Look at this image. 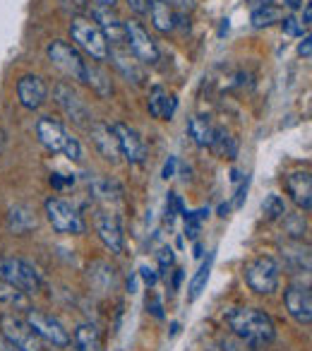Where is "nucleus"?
<instances>
[{
    "mask_svg": "<svg viewBox=\"0 0 312 351\" xmlns=\"http://www.w3.org/2000/svg\"><path fill=\"white\" fill-rule=\"evenodd\" d=\"M231 332L235 337H240L243 341L255 346H262L274 341L276 337V325L274 320L259 308H233V311L226 315Z\"/></svg>",
    "mask_w": 312,
    "mask_h": 351,
    "instance_id": "nucleus-1",
    "label": "nucleus"
},
{
    "mask_svg": "<svg viewBox=\"0 0 312 351\" xmlns=\"http://www.w3.org/2000/svg\"><path fill=\"white\" fill-rule=\"evenodd\" d=\"M70 36L94 63H106L108 60V41L103 36L101 27L92 17L75 15L73 22H70Z\"/></svg>",
    "mask_w": 312,
    "mask_h": 351,
    "instance_id": "nucleus-2",
    "label": "nucleus"
},
{
    "mask_svg": "<svg viewBox=\"0 0 312 351\" xmlns=\"http://www.w3.org/2000/svg\"><path fill=\"white\" fill-rule=\"evenodd\" d=\"M245 282L255 293H262V296L274 293L278 289V282H281V265L269 255L250 260L245 265Z\"/></svg>",
    "mask_w": 312,
    "mask_h": 351,
    "instance_id": "nucleus-3",
    "label": "nucleus"
},
{
    "mask_svg": "<svg viewBox=\"0 0 312 351\" xmlns=\"http://www.w3.org/2000/svg\"><path fill=\"white\" fill-rule=\"evenodd\" d=\"M0 335L17 346L20 351H44V339L31 330L25 317L15 313H3L0 315Z\"/></svg>",
    "mask_w": 312,
    "mask_h": 351,
    "instance_id": "nucleus-4",
    "label": "nucleus"
},
{
    "mask_svg": "<svg viewBox=\"0 0 312 351\" xmlns=\"http://www.w3.org/2000/svg\"><path fill=\"white\" fill-rule=\"evenodd\" d=\"M46 56H49L51 65L58 68L65 77L75 80V82H84V63L87 60L68 41H51L49 49H46Z\"/></svg>",
    "mask_w": 312,
    "mask_h": 351,
    "instance_id": "nucleus-5",
    "label": "nucleus"
},
{
    "mask_svg": "<svg viewBox=\"0 0 312 351\" xmlns=\"http://www.w3.org/2000/svg\"><path fill=\"white\" fill-rule=\"evenodd\" d=\"M46 217H49L51 226H53L58 234H84L87 224H84L82 215L75 210L70 202L60 200V197H49L46 200Z\"/></svg>",
    "mask_w": 312,
    "mask_h": 351,
    "instance_id": "nucleus-6",
    "label": "nucleus"
},
{
    "mask_svg": "<svg viewBox=\"0 0 312 351\" xmlns=\"http://www.w3.org/2000/svg\"><path fill=\"white\" fill-rule=\"evenodd\" d=\"M122 27H125V41H127L130 53L135 56L142 65L159 63V46H156V41L149 36V32L142 27V22L127 20V22H122Z\"/></svg>",
    "mask_w": 312,
    "mask_h": 351,
    "instance_id": "nucleus-7",
    "label": "nucleus"
},
{
    "mask_svg": "<svg viewBox=\"0 0 312 351\" xmlns=\"http://www.w3.org/2000/svg\"><path fill=\"white\" fill-rule=\"evenodd\" d=\"M0 279L15 284L22 291L36 293L41 289V277L34 269V265H29L22 258H3V265H0Z\"/></svg>",
    "mask_w": 312,
    "mask_h": 351,
    "instance_id": "nucleus-8",
    "label": "nucleus"
},
{
    "mask_svg": "<svg viewBox=\"0 0 312 351\" xmlns=\"http://www.w3.org/2000/svg\"><path fill=\"white\" fill-rule=\"evenodd\" d=\"M25 320L29 322L31 330H34L44 341H51V344H55V346H70L73 344V337H70V332L63 327V322L55 320V317L49 315V313L29 308Z\"/></svg>",
    "mask_w": 312,
    "mask_h": 351,
    "instance_id": "nucleus-9",
    "label": "nucleus"
},
{
    "mask_svg": "<svg viewBox=\"0 0 312 351\" xmlns=\"http://www.w3.org/2000/svg\"><path fill=\"white\" fill-rule=\"evenodd\" d=\"M53 101L63 108V113L79 128H89L92 125V113H89L87 104L79 99V94L73 89V84L58 82L53 87Z\"/></svg>",
    "mask_w": 312,
    "mask_h": 351,
    "instance_id": "nucleus-10",
    "label": "nucleus"
},
{
    "mask_svg": "<svg viewBox=\"0 0 312 351\" xmlns=\"http://www.w3.org/2000/svg\"><path fill=\"white\" fill-rule=\"evenodd\" d=\"M113 132L118 137V147H120V156L130 164H144L146 161V145L142 135L127 123H113Z\"/></svg>",
    "mask_w": 312,
    "mask_h": 351,
    "instance_id": "nucleus-11",
    "label": "nucleus"
},
{
    "mask_svg": "<svg viewBox=\"0 0 312 351\" xmlns=\"http://www.w3.org/2000/svg\"><path fill=\"white\" fill-rule=\"evenodd\" d=\"M108 60L116 65V70L127 80V82H132L135 87H142V84H144V80H146L144 65L130 53L127 46H111V49H108Z\"/></svg>",
    "mask_w": 312,
    "mask_h": 351,
    "instance_id": "nucleus-12",
    "label": "nucleus"
},
{
    "mask_svg": "<svg viewBox=\"0 0 312 351\" xmlns=\"http://www.w3.org/2000/svg\"><path fill=\"white\" fill-rule=\"evenodd\" d=\"M89 140H92V145L96 147V152L106 161H111V164L120 161V147H118V137L113 132V125H108L103 121H94L89 125Z\"/></svg>",
    "mask_w": 312,
    "mask_h": 351,
    "instance_id": "nucleus-13",
    "label": "nucleus"
},
{
    "mask_svg": "<svg viewBox=\"0 0 312 351\" xmlns=\"http://www.w3.org/2000/svg\"><path fill=\"white\" fill-rule=\"evenodd\" d=\"M283 303L286 311L291 313L293 320H298L300 325H310L312 322V293L307 287L293 284L283 291Z\"/></svg>",
    "mask_w": 312,
    "mask_h": 351,
    "instance_id": "nucleus-14",
    "label": "nucleus"
},
{
    "mask_svg": "<svg viewBox=\"0 0 312 351\" xmlns=\"http://www.w3.org/2000/svg\"><path fill=\"white\" fill-rule=\"evenodd\" d=\"M17 99L27 111H36L46 104L49 99V87H46L44 77L39 75H25L17 80Z\"/></svg>",
    "mask_w": 312,
    "mask_h": 351,
    "instance_id": "nucleus-15",
    "label": "nucleus"
},
{
    "mask_svg": "<svg viewBox=\"0 0 312 351\" xmlns=\"http://www.w3.org/2000/svg\"><path fill=\"white\" fill-rule=\"evenodd\" d=\"M92 15H94L92 20L101 27L103 36H106L108 49H111V46H127L125 27H122V22L118 20V15L113 12V8H103L96 3V5L92 8Z\"/></svg>",
    "mask_w": 312,
    "mask_h": 351,
    "instance_id": "nucleus-16",
    "label": "nucleus"
},
{
    "mask_svg": "<svg viewBox=\"0 0 312 351\" xmlns=\"http://www.w3.org/2000/svg\"><path fill=\"white\" fill-rule=\"evenodd\" d=\"M96 234L101 239V243L106 245L111 253L120 255L122 248H125V236H122V226L120 219L111 212H101L96 217Z\"/></svg>",
    "mask_w": 312,
    "mask_h": 351,
    "instance_id": "nucleus-17",
    "label": "nucleus"
},
{
    "mask_svg": "<svg viewBox=\"0 0 312 351\" xmlns=\"http://www.w3.org/2000/svg\"><path fill=\"white\" fill-rule=\"evenodd\" d=\"M36 137H39V142L46 147L49 152H53V154H58V152L65 149V145H68L70 135L65 132V128L60 125L58 121H53L51 116H44L36 121Z\"/></svg>",
    "mask_w": 312,
    "mask_h": 351,
    "instance_id": "nucleus-18",
    "label": "nucleus"
},
{
    "mask_svg": "<svg viewBox=\"0 0 312 351\" xmlns=\"http://www.w3.org/2000/svg\"><path fill=\"white\" fill-rule=\"evenodd\" d=\"M286 191L291 200L296 202L300 210L310 212L312 207V176L310 171H293L286 176Z\"/></svg>",
    "mask_w": 312,
    "mask_h": 351,
    "instance_id": "nucleus-19",
    "label": "nucleus"
},
{
    "mask_svg": "<svg viewBox=\"0 0 312 351\" xmlns=\"http://www.w3.org/2000/svg\"><path fill=\"white\" fill-rule=\"evenodd\" d=\"M151 118H159V121H171L173 113L178 108V99L173 94H168L164 87H151L149 101H146Z\"/></svg>",
    "mask_w": 312,
    "mask_h": 351,
    "instance_id": "nucleus-20",
    "label": "nucleus"
},
{
    "mask_svg": "<svg viewBox=\"0 0 312 351\" xmlns=\"http://www.w3.org/2000/svg\"><path fill=\"white\" fill-rule=\"evenodd\" d=\"M84 84H89L99 99L113 97V82L99 63H84Z\"/></svg>",
    "mask_w": 312,
    "mask_h": 351,
    "instance_id": "nucleus-21",
    "label": "nucleus"
},
{
    "mask_svg": "<svg viewBox=\"0 0 312 351\" xmlns=\"http://www.w3.org/2000/svg\"><path fill=\"white\" fill-rule=\"evenodd\" d=\"M8 229L15 236H27L36 229V217L27 205H15L8 212Z\"/></svg>",
    "mask_w": 312,
    "mask_h": 351,
    "instance_id": "nucleus-22",
    "label": "nucleus"
},
{
    "mask_svg": "<svg viewBox=\"0 0 312 351\" xmlns=\"http://www.w3.org/2000/svg\"><path fill=\"white\" fill-rule=\"evenodd\" d=\"M149 17L161 34H171L176 29V12L166 0H149Z\"/></svg>",
    "mask_w": 312,
    "mask_h": 351,
    "instance_id": "nucleus-23",
    "label": "nucleus"
},
{
    "mask_svg": "<svg viewBox=\"0 0 312 351\" xmlns=\"http://www.w3.org/2000/svg\"><path fill=\"white\" fill-rule=\"evenodd\" d=\"M187 132H190L192 142H195L197 147H211L214 135H216V125L207 116H192L190 121H187Z\"/></svg>",
    "mask_w": 312,
    "mask_h": 351,
    "instance_id": "nucleus-24",
    "label": "nucleus"
},
{
    "mask_svg": "<svg viewBox=\"0 0 312 351\" xmlns=\"http://www.w3.org/2000/svg\"><path fill=\"white\" fill-rule=\"evenodd\" d=\"M73 341L77 351H103L101 332L94 325H89V322H84V325H79L77 330H75Z\"/></svg>",
    "mask_w": 312,
    "mask_h": 351,
    "instance_id": "nucleus-25",
    "label": "nucleus"
},
{
    "mask_svg": "<svg viewBox=\"0 0 312 351\" xmlns=\"http://www.w3.org/2000/svg\"><path fill=\"white\" fill-rule=\"evenodd\" d=\"M0 301L5 303V306L15 308V311H29L31 308L29 293L22 291V289L15 287V284L5 282V279H0Z\"/></svg>",
    "mask_w": 312,
    "mask_h": 351,
    "instance_id": "nucleus-26",
    "label": "nucleus"
},
{
    "mask_svg": "<svg viewBox=\"0 0 312 351\" xmlns=\"http://www.w3.org/2000/svg\"><path fill=\"white\" fill-rule=\"evenodd\" d=\"M89 279H92V284L99 291H108V289H113V284H116V269L108 267L103 260H96V263H92V267H89Z\"/></svg>",
    "mask_w": 312,
    "mask_h": 351,
    "instance_id": "nucleus-27",
    "label": "nucleus"
},
{
    "mask_svg": "<svg viewBox=\"0 0 312 351\" xmlns=\"http://www.w3.org/2000/svg\"><path fill=\"white\" fill-rule=\"evenodd\" d=\"M209 149H214L221 159H235L238 156V140L231 132H226L224 128H216L214 142H211Z\"/></svg>",
    "mask_w": 312,
    "mask_h": 351,
    "instance_id": "nucleus-28",
    "label": "nucleus"
},
{
    "mask_svg": "<svg viewBox=\"0 0 312 351\" xmlns=\"http://www.w3.org/2000/svg\"><path fill=\"white\" fill-rule=\"evenodd\" d=\"M283 20V10L278 5H272V3H264V5H259L257 10H252V15H250V22H252V27H257V29H264V27L274 25V22H281Z\"/></svg>",
    "mask_w": 312,
    "mask_h": 351,
    "instance_id": "nucleus-29",
    "label": "nucleus"
},
{
    "mask_svg": "<svg viewBox=\"0 0 312 351\" xmlns=\"http://www.w3.org/2000/svg\"><path fill=\"white\" fill-rule=\"evenodd\" d=\"M211 263H214V253L207 255V260L202 263V267L197 269V274L192 277L190 287H187V301H197L200 293L205 291L207 282H209V272H211Z\"/></svg>",
    "mask_w": 312,
    "mask_h": 351,
    "instance_id": "nucleus-30",
    "label": "nucleus"
},
{
    "mask_svg": "<svg viewBox=\"0 0 312 351\" xmlns=\"http://www.w3.org/2000/svg\"><path fill=\"white\" fill-rule=\"evenodd\" d=\"M92 193L94 197H99V200H118L120 197V188L116 186L113 181H106V178H96V181L92 183Z\"/></svg>",
    "mask_w": 312,
    "mask_h": 351,
    "instance_id": "nucleus-31",
    "label": "nucleus"
},
{
    "mask_svg": "<svg viewBox=\"0 0 312 351\" xmlns=\"http://www.w3.org/2000/svg\"><path fill=\"white\" fill-rule=\"evenodd\" d=\"M262 212L269 221H278L286 217V205H283V200L278 195H269L267 200L262 202Z\"/></svg>",
    "mask_w": 312,
    "mask_h": 351,
    "instance_id": "nucleus-32",
    "label": "nucleus"
},
{
    "mask_svg": "<svg viewBox=\"0 0 312 351\" xmlns=\"http://www.w3.org/2000/svg\"><path fill=\"white\" fill-rule=\"evenodd\" d=\"M185 234L187 239H197L200 234V224L209 217V210H197V212H185Z\"/></svg>",
    "mask_w": 312,
    "mask_h": 351,
    "instance_id": "nucleus-33",
    "label": "nucleus"
},
{
    "mask_svg": "<svg viewBox=\"0 0 312 351\" xmlns=\"http://www.w3.org/2000/svg\"><path fill=\"white\" fill-rule=\"evenodd\" d=\"M173 263H176V255H173V248H161L159 250V269L161 272L159 274H166L168 272V267H173Z\"/></svg>",
    "mask_w": 312,
    "mask_h": 351,
    "instance_id": "nucleus-34",
    "label": "nucleus"
},
{
    "mask_svg": "<svg viewBox=\"0 0 312 351\" xmlns=\"http://www.w3.org/2000/svg\"><path fill=\"white\" fill-rule=\"evenodd\" d=\"M63 154L68 156L70 161H82V145H79L75 137H70L68 145H65V149H63Z\"/></svg>",
    "mask_w": 312,
    "mask_h": 351,
    "instance_id": "nucleus-35",
    "label": "nucleus"
},
{
    "mask_svg": "<svg viewBox=\"0 0 312 351\" xmlns=\"http://www.w3.org/2000/svg\"><path fill=\"white\" fill-rule=\"evenodd\" d=\"M281 27H283V32H286L288 36H302V25L296 20V17H283Z\"/></svg>",
    "mask_w": 312,
    "mask_h": 351,
    "instance_id": "nucleus-36",
    "label": "nucleus"
},
{
    "mask_svg": "<svg viewBox=\"0 0 312 351\" xmlns=\"http://www.w3.org/2000/svg\"><path fill=\"white\" fill-rule=\"evenodd\" d=\"M140 277H142V282H144L146 287H154V284L159 282V277H161V274L156 272L154 267H149V265H142V267H140Z\"/></svg>",
    "mask_w": 312,
    "mask_h": 351,
    "instance_id": "nucleus-37",
    "label": "nucleus"
},
{
    "mask_svg": "<svg viewBox=\"0 0 312 351\" xmlns=\"http://www.w3.org/2000/svg\"><path fill=\"white\" fill-rule=\"evenodd\" d=\"M146 311H149L156 320H164V306H161V301L154 296V293H151V296H146Z\"/></svg>",
    "mask_w": 312,
    "mask_h": 351,
    "instance_id": "nucleus-38",
    "label": "nucleus"
},
{
    "mask_svg": "<svg viewBox=\"0 0 312 351\" xmlns=\"http://www.w3.org/2000/svg\"><path fill=\"white\" fill-rule=\"evenodd\" d=\"M60 3H63L65 10L75 12V15H82V12L89 8V0H60Z\"/></svg>",
    "mask_w": 312,
    "mask_h": 351,
    "instance_id": "nucleus-39",
    "label": "nucleus"
},
{
    "mask_svg": "<svg viewBox=\"0 0 312 351\" xmlns=\"http://www.w3.org/2000/svg\"><path fill=\"white\" fill-rule=\"evenodd\" d=\"M127 5H130V10L135 12L137 17L149 15V0H127Z\"/></svg>",
    "mask_w": 312,
    "mask_h": 351,
    "instance_id": "nucleus-40",
    "label": "nucleus"
},
{
    "mask_svg": "<svg viewBox=\"0 0 312 351\" xmlns=\"http://www.w3.org/2000/svg\"><path fill=\"white\" fill-rule=\"evenodd\" d=\"M298 53H300L305 60L312 56V39H310V34L302 36V41H300V44H298Z\"/></svg>",
    "mask_w": 312,
    "mask_h": 351,
    "instance_id": "nucleus-41",
    "label": "nucleus"
},
{
    "mask_svg": "<svg viewBox=\"0 0 312 351\" xmlns=\"http://www.w3.org/2000/svg\"><path fill=\"white\" fill-rule=\"evenodd\" d=\"M176 166H178V159H176V156H168V161L164 164V171H161V176L166 178V181L176 176Z\"/></svg>",
    "mask_w": 312,
    "mask_h": 351,
    "instance_id": "nucleus-42",
    "label": "nucleus"
},
{
    "mask_svg": "<svg viewBox=\"0 0 312 351\" xmlns=\"http://www.w3.org/2000/svg\"><path fill=\"white\" fill-rule=\"evenodd\" d=\"M248 186H250V176H245V178H243V183H240V188H238V193H235V200H233V205H235V207H240V205H243V200H245V193H248Z\"/></svg>",
    "mask_w": 312,
    "mask_h": 351,
    "instance_id": "nucleus-43",
    "label": "nucleus"
},
{
    "mask_svg": "<svg viewBox=\"0 0 312 351\" xmlns=\"http://www.w3.org/2000/svg\"><path fill=\"white\" fill-rule=\"evenodd\" d=\"M168 5H178L183 12L185 10H195V5H197V0H166Z\"/></svg>",
    "mask_w": 312,
    "mask_h": 351,
    "instance_id": "nucleus-44",
    "label": "nucleus"
},
{
    "mask_svg": "<svg viewBox=\"0 0 312 351\" xmlns=\"http://www.w3.org/2000/svg\"><path fill=\"white\" fill-rule=\"evenodd\" d=\"M70 183H75L73 178H63L60 173L51 176V186H53V188H65V186H70Z\"/></svg>",
    "mask_w": 312,
    "mask_h": 351,
    "instance_id": "nucleus-45",
    "label": "nucleus"
},
{
    "mask_svg": "<svg viewBox=\"0 0 312 351\" xmlns=\"http://www.w3.org/2000/svg\"><path fill=\"white\" fill-rule=\"evenodd\" d=\"M300 25L305 27V29L312 25V5H310V3H305V10H302V20H300Z\"/></svg>",
    "mask_w": 312,
    "mask_h": 351,
    "instance_id": "nucleus-46",
    "label": "nucleus"
},
{
    "mask_svg": "<svg viewBox=\"0 0 312 351\" xmlns=\"http://www.w3.org/2000/svg\"><path fill=\"white\" fill-rule=\"evenodd\" d=\"M0 351H20V349H17V346L12 344V341H8L5 337L0 335Z\"/></svg>",
    "mask_w": 312,
    "mask_h": 351,
    "instance_id": "nucleus-47",
    "label": "nucleus"
},
{
    "mask_svg": "<svg viewBox=\"0 0 312 351\" xmlns=\"http://www.w3.org/2000/svg\"><path fill=\"white\" fill-rule=\"evenodd\" d=\"M283 5H286L288 10H298V8H302V0H283Z\"/></svg>",
    "mask_w": 312,
    "mask_h": 351,
    "instance_id": "nucleus-48",
    "label": "nucleus"
},
{
    "mask_svg": "<svg viewBox=\"0 0 312 351\" xmlns=\"http://www.w3.org/2000/svg\"><path fill=\"white\" fill-rule=\"evenodd\" d=\"M99 5H103V8H116V3L118 0H96Z\"/></svg>",
    "mask_w": 312,
    "mask_h": 351,
    "instance_id": "nucleus-49",
    "label": "nucleus"
},
{
    "mask_svg": "<svg viewBox=\"0 0 312 351\" xmlns=\"http://www.w3.org/2000/svg\"><path fill=\"white\" fill-rule=\"evenodd\" d=\"M181 282H183V269H178V274H176V282H173V289H181Z\"/></svg>",
    "mask_w": 312,
    "mask_h": 351,
    "instance_id": "nucleus-50",
    "label": "nucleus"
},
{
    "mask_svg": "<svg viewBox=\"0 0 312 351\" xmlns=\"http://www.w3.org/2000/svg\"><path fill=\"white\" fill-rule=\"evenodd\" d=\"M240 181V173H238V169H233L231 171V183H238Z\"/></svg>",
    "mask_w": 312,
    "mask_h": 351,
    "instance_id": "nucleus-51",
    "label": "nucleus"
},
{
    "mask_svg": "<svg viewBox=\"0 0 312 351\" xmlns=\"http://www.w3.org/2000/svg\"><path fill=\"white\" fill-rule=\"evenodd\" d=\"M229 212H231V205H221V207H219V215H221V217H226Z\"/></svg>",
    "mask_w": 312,
    "mask_h": 351,
    "instance_id": "nucleus-52",
    "label": "nucleus"
},
{
    "mask_svg": "<svg viewBox=\"0 0 312 351\" xmlns=\"http://www.w3.org/2000/svg\"><path fill=\"white\" fill-rule=\"evenodd\" d=\"M0 265H3V258H0Z\"/></svg>",
    "mask_w": 312,
    "mask_h": 351,
    "instance_id": "nucleus-53",
    "label": "nucleus"
},
{
    "mask_svg": "<svg viewBox=\"0 0 312 351\" xmlns=\"http://www.w3.org/2000/svg\"><path fill=\"white\" fill-rule=\"evenodd\" d=\"M250 3H252V0H250Z\"/></svg>",
    "mask_w": 312,
    "mask_h": 351,
    "instance_id": "nucleus-54",
    "label": "nucleus"
}]
</instances>
